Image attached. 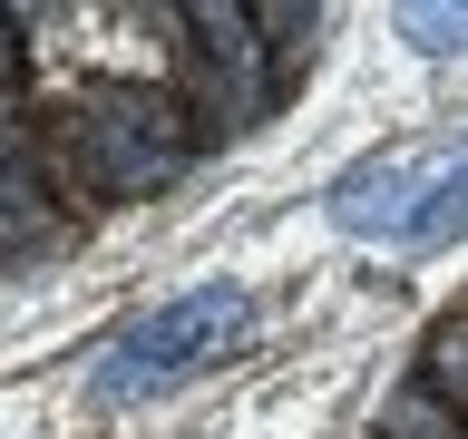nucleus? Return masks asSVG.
Segmentation results:
<instances>
[{
    "label": "nucleus",
    "mask_w": 468,
    "mask_h": 439,
    "mask_svg": "<svg viewBox=\"0 0 468 439\" xmlns=\"http://www.w3.org/2000/svg\"><path fill=\"white\" fill-rule=\"evenodd\" d=\"M390 439H468V420H439L430 401H400L390 410Z\"/></svg>",
    "instance_id": "obj_8"
},
{
    "label": "nucleus",
    "mask_w": 468,
    "mask_h": 439,
    "mask_svg": "<svg viewBox=\"0 0 468 439\" xmlns=\"http://www.w3.org/2000/svg\"><path fill=\"white\" fill-rule=\"evenodd\" d=\"M10 69H20V39H10V20H0V79H10Z\"/></svg>",
    "instance_id": "obj_10"
},
{
    "label": "nucleus",
    "mask_w": 468,
    "mask_h": 439,
    "mask_svg": "<svg viewBox=\"0 0 468 439\" xmlns=\"http://www.w3.org/2000/svg\"><path fill=\"white\" fill-rule=\"evenodd\" d=\"M420 146H380V156H361V166L332 186V225L342 234H410V215H420Z\"/></svg>",
    "instance_id": "obj_3"
},
{
    "label": "nucleus",
    "mask_w": 468,
    "mask_h": 439,
    "mask_svg": "<svg viewBox=\"0 0 468 439\" xmlns=\"http://www.w3.org/2000/svg\"><path fill=\"white\" fill-rule=\"evenodd\" d=\"M79 166L98 196H146L186 166V117L146 88H98L79 108Z\"/></svg>",
    "instance_id": "obj_2"
},
{
    "label": "nucleus",
    "mask_w": 468,
    "mask_h": 439,
    "mask_svg": "<svg viewBox=\"0 0 468 439\" xmlns=\"http://www.w3.org/2000/svg\"><path fill=\"white\" fill-rule=\"evenodd\" d=\"M234 332H244V293L234 284L176 293V303H156L146 322H127V332L98 351V401H156V391H176V380L215 371Z\"/></svg>",
    "instance_id": "obj_1"
},
{
    "label": "nucleus",
    "mask_w": 468,
    "mask_h": 439,
    "mask_svg": "<svg viewBox=\"0 0 468 439\" xmlns=\"http://www.w3.org/2000/svg\"><path fill=\"white\" fill-rule=\"evenodd\" d=\"M29 234H49V196H39L29 137L0 117V244H29Z\"/></svg>",
    "instance_id": "obj_5"
},
{
    "label": "nucleus",
    "mask_w": 468,
    "mask_h": 439,
    "mask_svg": "<svg viewBox=\"0 0 468 439\" xmlns=\"http://www.w3.org/2000/svg\"><path fill=\"white\" fill-rule=\"evenodd\" d=\"M439 380L468 401V332H449V342H439Z\"/></svg>",
    "instance_id": "obj_9"
},
{
    "label": "nucleus",
    "mask_w": 468,
    "mask_h": 439,
    "mask_svg": "<svg viewBox=\"0 0 468 439\" xmlns=\"http://www.w3.org/2000/svg\"><path fill=\"white\" fill-rule=\"evenodd\" d=\"M449 234H468V156L430 176V196H420V215H410L400 244H449Z\"/></svg>",
    "instance_id": "obj_6"
},
{
    "label": "nucleus",
    "mask_w": 468,
    "mask_h": 439,
    "mask_svg": "<svg viewBox=\"0 0 468 439\" xmlns=\"http://www.w3.org/2000/svg\"><path fill=\"white\" fill-rule=\"evenodd\" d=\"M400 29L420 39V49H439V59H449V49H468V0H410V10H400Z\"/></svg>",
    "instance_id": "obj_7"
},
{
    "label": "nucleus",
    "mask_w": 468,
    "mask_h": 439,
    "mask_svg": "<svg viewBox=\"0 0 468 439\" xmlns=\"http://www.w3.org/2000/svg\"><path fill=\"white\" fill-rule=\"evenodd\" d=\"M186 29H196V49H205V69L225 79V127H244L254 117V98H263V49H254V10H186Z\"/></svg>",
    "instance_id": "obj_4"
}]
</instances>
